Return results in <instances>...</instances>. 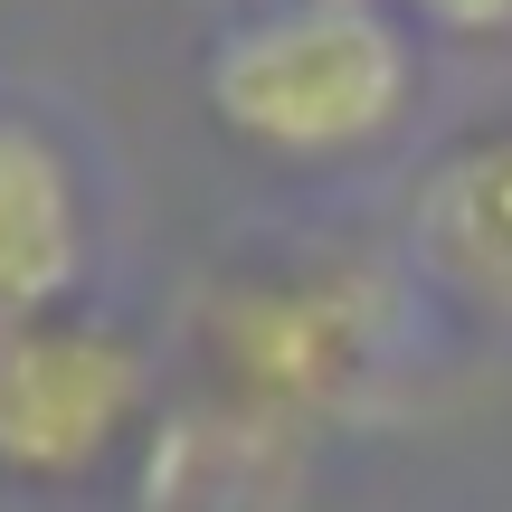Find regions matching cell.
I'll return each mask as SVG.
<instances>
[{"instance_id": "obj_1", "label": "cell", "mask_w": 512, "mask_h": 512, "mask_svg": "<svg viewBox=\"0 0 512 512\" xmlns=\"http://www.w3.org/2000/svg\"><path fill=\"white\" fill-rule=\"evenodd\" d=\"M209 114L266 152H351L399 124L408 38L370 0H285L219 29L200 67Z\"/></svg>"}, {"instance_id": "obj_2", "label": "cell", "mask_w": 512, "mask_h": 512, "mask_svg": "<svg viewBox=\"0 0 512 512\" xmlns=\"http://www.w3.org/2000/svg\"><path fill=\"white\" fill-rule=\"evenodd\" d=\"M143 418V361L124 332L29 323L0 342V475L67 484L114 456V437Z\"/></svg>"}, {"instance_id": "obj_3", "label": "cell", "mask_w": 512, "mask_h": 512, "mask_svg": "<svg viewBox=\"0 0 512 512\" xmlns=\"http://www.w3.org/2000/svg\"><path fill=\"white\" fill-rule=\"evenodd\" d=\"M370 351V313L351 285H247L219 304V370L238 418L304 427L351 389Z\"/></svg>"}, {"instance_id": "obj_4", "label": "cell", "mask_w": 512, "mask_h": 512, "mask_svg": "<svg viewBox=\"0 0 512 512\" xmlns=\"http://www.w3.org/2000/svg\"><path fill=\"white\" fill-rule=\"evenodd\" d=\"M76 266H86V200L67 152L38 124L0 114V342L48 323Z\"/></svg>"}, {"instance_id": "obj_5", "label": "cell", "mask_w": 512, "mask_h": 512, "mask_svg": "<svg viewBox=\"0 0 512 512\" xmlns=\"http://www.w3.org/2000/svg\"><path fill=\"white\" fill-rule=\"evenodd\" d=\"M418 256L446 275L456 294L512 313V133L465 143L456 162L427 181L418 209Z\"/></svg>"}, {"instance_id": "obj_6", "label": "cell", "mask_w": 512, "mask_h": 512, "mask_svg": "<svg viewBox=\"0 0 512 512\" xmlns=\"http://www.w3.org/2000/svg\"><path fill=\"white\" fill-rule=\"evenodd\" d=\"M408 19H427L437 38H494L512 29V0H399Z\"/></svg>"}, {"instance_id": "obj_7", "label": "cell", "mask_w": 512, "mask_h": 512, "mask_svg": "<svg viewBox=\"0 0 512 512\" xmlns=\"http://www.w3.org/2000/svg\"><path fill=\"white\" fill-rule=\"evenodd\" d=\"M256 10H285V0H256Z\"/></svg>"}]
</instances>
